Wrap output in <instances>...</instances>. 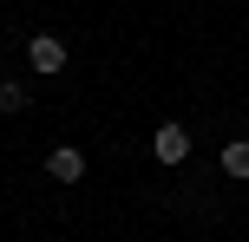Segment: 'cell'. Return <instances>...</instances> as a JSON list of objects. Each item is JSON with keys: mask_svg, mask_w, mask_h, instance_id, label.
Masks as SVG:
<instances>
[{"mask_svg": "<svg viewBox=\"0 0 249 242\" xmlns=\"http://www.w3.org/2000/svg\"><path fill=\"white\" fill-rule=\"evenodd\" d=\"M0 112H7V118L26 112V85H20V79H0Z\"/></svg>", "mask_w": 249, "mask_h": 242, "instance_id": "5", "label": "cell"}, {"mask_svg": "<svg viewBox=\"0 0 249 242\" xmlns=\"http://www.w3.org/2000/svg\"><path fill=\"white\" fill-rule=\"evenodd\" d=\"M216 164H223V177H249V138H230Z\"/></svg>", "mask_w": 249, "mask_h": 242, "instance_id": "4", "label": "cell"}, {"mask_svg": "<svg viewBox=\"0 0 249 242\" xmlns=\"http://www.w3.org/2000/svg\"><path fill=\"white\" fill-rule=\"evenodd\" d=\"M46 177L53 183H79L86 177V151H79V144H53L46 151Z\"/></svg>", "mask_w": 249, "mask_h": 242, "instance_id": "3", "label": "cell"}, {"mask_svg": "<svg viewBox=\"0 0 249 242\" xmlns=\"http://www.w3.org/2000/svg\"><path fill=\"white\" fill-rule=\"evenodd\" d=\"M66 59H72V52H66V39H53V33H33V39H26V65H33L39 79L66 72Z\"/></svg>", "mask_w": 249, "mask_h": 242, "instance_id": "1", "label": "cell"}, {"mask_svg": "<svg viewBox=\"0 0 249 242\" xmlns=\"http://www.w3.org/2000/svg\"><path fill=\"white\" fill-rule=\"evenodd\" d=\"M151 157H158L164 170H177V164L190 157V131H184V125H158V138H151Z\"/></svg>", "mask_w": 249, "mask_h": 242, "instance_id": "2", "label": "cell"}]
</instances>
